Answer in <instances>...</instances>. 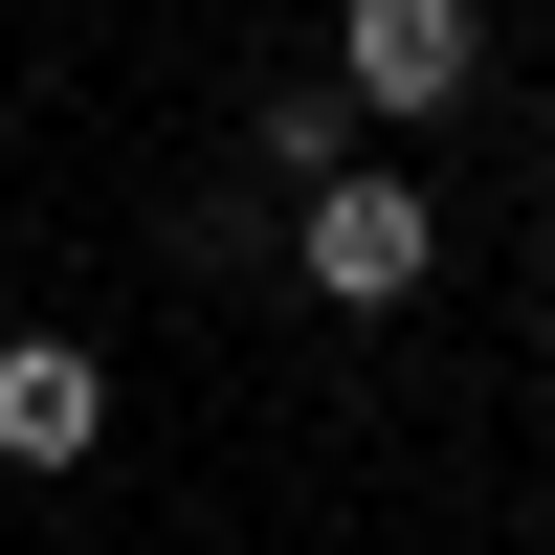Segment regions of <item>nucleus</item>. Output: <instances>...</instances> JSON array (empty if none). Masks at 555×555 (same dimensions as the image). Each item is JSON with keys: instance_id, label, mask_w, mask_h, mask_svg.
Instances as JSON below:
<instances>
[{"instance_id": "f257e3e1", "label": "nucleus", "mask_w": 555, "mask_h": 555, "mask_svg": "<svg viewBox=\"0 0 555 555\" xmlns=\"http://www.w3.org/2000/svg\"><path fill=\"white\" fill-rule=\"evenodd\" d=\"M334 89H356V112H467V89H489V0H356V23H334Z\"/></svg>"}, {"instance_id": "f03ea898", "label": "nucleus", "mask_w": 555, "mask_h": 555, "mask_svg": "<svg viewBox=\"0 0 555 555\" xmlns=\"http://www.w3.org/2000/svg\"><path fill=\"white\" fill-rule=\"evenodd\" d=\"M289 267H311L334 311H400V289L444 267V222L400 201V178H311V222H289Z\"/></svg>"}, {"instance_id": "7ed1b4c3", "label": "nucleus", "mask_w": 555, "mask_h": 555, "mask_svg": "<svg viewBox=\"0 0 555 555\" xmlns=\"http://www.w3.org/2000/svg\"><path fill=\"white\" fill-rule=\"evenodd\" d=\"M89 444H112V378H89L67 334H23L0 356V467H89Z\"/></svg>"}]
</instances>
